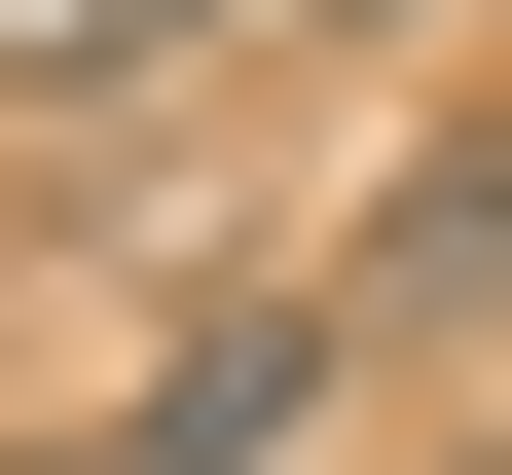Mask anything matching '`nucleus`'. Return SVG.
Segmentation results:
<instances>
[{"mask_svg":"<svg viewBox=\"0 0 512 475\" xmlns=\"http://www.w3.org/2000/svg\"><path fill=\"white\" fill-rule=\"evenodd\" d=\"M330 402H366V293H330V256H220V293L147 329V402H110V439H147V475H293Z\"/></svg>","mask_w":512,"mask_h":475,"instance_id":"nucleus-1","label":"nucleus"},{"mask_svg":"<svg viewBox=\"0 0 512 475\" xmlns=\"http://www.w3.org/2000/svg\"><path fill=\"white\" fill-rule=\"evenodd\" d=\"M330 293H366V366H512V110H439V147L366 183Z\"/></svg>","mask_w":512,"mask_h":475,"instance_id":"nucleus-2","label":"nucleus"},{"mask_svg":"<svg viewBox=\"0 0 512 475\" xmlns=\"http://www.w3.org/2000/svg\"><path fill=\"white\" fill-rule=\"evenodd\" d=\"M183 74H256V0H0V110L74 147V110H183Z\"/></svg>","mask_w":512,"mask_h":475,"instance_id":"nucleus-3","label":"nucleus"},{"mask_svg":"<svg viewBox=\"0 0 512 475\" xmlns=\"http://www.w3.org/2000/svg\"><path fill=\"white\" fill-rule=\"evenodd\" d=\"M256 37H439V0H256Z\"/></svg>","mask_w":512,"mask_h":475,"instance_id":"nucleus-4","label":"nucleus"},{"mask_svg":"<svg viewBox=\"0 0 512 475\" xmlns=\"http://www.w3.org/2000/svg\"><path fill=\"white\" fill-rule=\"evenodd\" d=\"M0 475H147V439H110V402H74V439H0Z\"/></svg>","mask_w":512,"mask_h":475,"instance_id":"nucleus-5","label":"nucleus"}]
</instances>
